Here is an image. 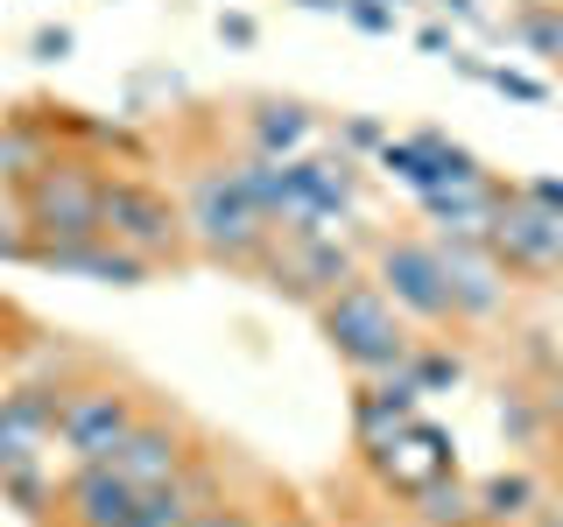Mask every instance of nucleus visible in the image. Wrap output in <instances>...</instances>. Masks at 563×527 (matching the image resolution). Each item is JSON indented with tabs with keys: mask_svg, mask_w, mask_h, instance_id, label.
Wrapping results in <instances>:
<instances>
[{
	"mask_svg": "<svg viewBox=\"0 0 563 527\" xmlns=\"http://www.w3.org/2000/svg\"><path fill=\"white\" fill-rule=\"evenodd\" d=\"M0 500H14L29 520H49V506H57L49 450H0Z\"/></svg>",
	"mask_w": 563,
	"mask_h": 527,
	"instance_id": "4be33fe9",
	"label": "nucleus"
},
{
	"mask_svg": "<svg viewBox=\"0 0 563 527\" xmlns=\"http://www.w3.org/2000/svg\"><path fill=\"white\" fill-rule=\"evenodd\" d=\"M240 134H246V155H268V162H296V155H310V148H317V113H310L303 99L261 92V99H246Z\"/></svg>",
	"mask_w": 563,
	"mask_h": 527,
	"instance_id": "2eb2a0df",
	"label": "nucleus"
},
{
	"mask_svg": "<svg viewBox=\"0 0 563 527\" xmlns=\"http://www.w3.org/2000/svg\"><path fill=\"white\" fill-rule=\"evenodd\" d=\"M536 527H563V514H556V506H542V520Z\"/></svg>",
	"mask_w": 563,
	"mask_h": 527,
	"instance_id": "4c0bfd02",
	"label": "nucleus"
},
{
	"mask_svg": "<svg viewBox=\"0 0 563 527\" xmlns=\"http://www.w3.org/2000/svg\"><path fill=\"white\" fill-rule=\"evenodd\" d=\"M57 394H64V380H8L0 386V450H49L57 444Z\"/></svg>",
	"mask_w": 563,
	"mask_h": 527,
	"instance_id": "dca6fc26",
	"label": "nucleus"
},
{
	"mask_svg": "<svg viewBox=\"0 0 563 527\" xmlns=\"http://www.w3.org/2000/svg\"><path fill=\"white\" fill-rule=\"evenodd\" d=\"M479 85H493V92H507V99H521V105H542V99H550V85H542V78H528V70H507V64H486Z\"/></svg>",
	"mask_w": 563,
	"mask_h": 527,
	"instance_id": "bb28decb",
	"label": "nucleus"
},
{
	"mask_svg": "<svg viewBox=\"0 0 563 527\" xmlns=\"http://www.w3.org/2000/svg\"><path fill=\"white\" fill-rule=\"evenodd\" d=\"M99 233L113 246H128L141 254L148 268H169V260L190 254V233H184V204L169 198L163 183H148V176L134 169H106V190H99Z\"/></svg>",
	"mask_w": 563,
	"mask_h": 527,
	"instance_id": "20e7f679",
	"label": "nucleus"
},
{
	"mask_svg": "<svg viewBox=\"0 0 563 527\" xmlns=\"http://www.w3.org/2000/svg\"><path fill=\"white\" fill-rule=\"evenodd\" d=\"M536 408H542V436H550V444H563V373L536 386Z\"/></svg>",
	"mask_w": 563,
	"mask_h": 527,
	"instance_id": "7c9ffc66",
	"label": "nucleus"
},
{
	"mask_svg": "<svg viewBox=\"0 0 563 527\" xmlns=\"http://www.w3.org/2000/svg\"><path fill=\"white\" fill-rule=\"evenodd\" d=\"M395 373L409 380L422 401H430V394H451V386L465 380V359H457L451 345H422V338H416V345H409V359H401Z\"/></svg>",
	"mask_w": 563,
	"mask_h": 527,
	"instance_id": "b1692460",
	"label": "nucleus"
},
{
	"mask_svg": "<svg viewBox=\"0 0 563 527\" xmlns=\"http://www.w3.org/2000/svg\"><path fill=\"white\" fill-rule=\"evenodd\" d=\"M296 8H310V14H345V0H296Z\"/></svg>",
	"mask_w": 563,
	"mask_h": 527,
	"instance_id": "e433bc0d",
	"label": "nucleus"
},
{
	"mask_svg": "<svg viewBox=\"0 0 563 527\" xmlns=\"http://www.w3.org/2000/svg\"><path fill=\"white\" fill-rule=\"evenodd\" d=\"M99 190H106V169L92 155H64L49 148L22 183H14V211H22V233L35 246H78V239H99Z\"/></svg>",
	"mask_w": 563,
	"mask_h": 527,
	"instance_id": "f257e3e1",
	"label": "nucleus"
},
{
	"mask_svg": "<svg viewBox=\"0 0 563 527\" xmlns=\"http://www.w3.org/2000/svg\"><path fill=\"white\" fill-rule=\"evenodd\" d=\"M500 436H515L521 450L550 444V436H542V408H536V386H515V394H500Z\"/></svg>",
	"mask_w": 563,
	"mask_h": 527,
	"instance_id": "a878e982",
	"label": "nucleus"
},
{
	"mask_svg": "<svg viewBox=\"0 0 563 527\" xmlns=\"http://www.w3.org/2000/svg\"><path fill=\"white\" fill-rule=\"evenodd\" d=\"M360 218V155H296L282 162V233H317V225H352Z\"/></svg>",
	"mask_w": 563,
	"mask_h": 527,
	"instance_id": "423d86ee",
	"label": "nucleus"
},
{
	"mask_svg": "<svg viewBox=\"0 0 563 527\" xmlns=\"http://www.w3.org/2000/svg\"><path fill=\"white\" fill-rule=\"evenodd\" d=\"M430 239H437V254H444L451 324H493V316L515 303V281L486 254V239H465V233H430Z\"/></svg>",
	"mask_w": 563,
	"mask_h": 527,
	"instance_id": "9d476101",
	"label": "nucleus"
},
{
	"mask_svg": "<svg viewBox=\"0 0 563 527\" xmlns=\"http://www.w3.org/2000/svg\"><path fill=\"white\" fill-rule=\"evenodd\" d=\"M190 527H268V520H261L254 506H240V500H211V506L190 514Z\"/></svg>",
	"mask_w": 563,
	"mask_h": 527,
	"instance_id": "c85d7f7f",
	"label": "nucleus"
},
{
	"mask_svg": "<svg viewBox=\"0 0 563 527\" xmlns=\"http://www.w3.org/2000/svg\"><path fill=\"white\" fill-rule=\"evenodd\" d=\"M345 22L360 35H395V0H345Z\"/></svg>",
	"mask_w": 563,
	"mask_h": 527,
	"instance_id": "cd10ccee",
	"label": "nucleus"
},
{
	"mask_svg": "<svg viewBox=\"0 0 563 527\" xmlns=\"http://www.w3.org/2000/svg\"><path fill=\"white\" fill-rule=\"evenodd\" d=\"M472 506H479V527H536L542 485L528 471H486V479H472Z\"/></svg>",
	"mask_w": 563,
	"mask_h": 527,
	"instance_id": "412c9836",
	"label": "nucleus"
},
{
	"mask_svg": "<svg viewBox=\"0 0 563 527\" xmlns=\"http://www.w3.org/2000/svg\"><path fill=\"white\" fill-rule=\"evenodd\" d=\"M409 527H479V506H472V479H430L422 492H409Z\"/></svg>",
	"mask_w": 563,
	"mask_h": 527,
	"instance_id": "5701e85b",
	"label": "nucleus"
},
{
	"mask_svg": "<svg viewBox=\"0 0 563 527\" xmlns=\"http://www.w3.org/2000/svg\"><path fill=\"white\" fill-rule=\"evenodd\" d=\"M444 14H457V22H479V0H437Z\"/></svg>",
	"mask_w": 563,
	"mask_h": 527,
	"instance_id": "c9c22d12",
	"label": "nucleus"
},
{
	"mask_svg": "<svg viewBox=\"0 0 563 527\" xmlns=\"http://www.w3.org/2000/svg\"><path fill=\"white\" fill-rule=\"evenodd\" d=\"M380 141H387V127H380V120H360V113L339 127V148H345V155H374Z\"/></svg>",
	"mask_w": 563,
	"mask_h": 527,
	"instance_id": "c756f323",
	"label": "nucleus"
},
{
	"mask_svg": "<svg viewBox=\"0 0 563 527\" xmlns=\"http://www.w3.org/2000/svg\"><path fill=\"white\" fill-rule=\"evenodd\" d=\"M141 386L128 380H106V373H85V380H64L57 394V450L70 464H99V457H113V444L141 422Z\"/></svg>",
	"mask_w": 563,
	"mask_h": 527,
	"instance_id": "39448f33",
	"label": "nucleus"
},
{
	"mask_svg": "<svg viewBox=\"0 0 563 527\" xmlns=\"http://www.w3.org/2000/svg\"><path fill=\"white\" fill-rule=\"evenodd\" d=\"M198 457V436H190V422H176V415H155V408H141V422L128 436L113 444V457H99V464H113L128 485H169L176 471Z\"/></svg>",
	"mask_w": 563,
	"mask_h": 527,
	"instance_id": "f8f14e48",
	"label": "nucleus"
},
{
	"mask_svg": "<svg viewBox=\"0 0 563 527\" xmlns=\"http://www.w3.org/2000/svg\"><path fill=\"white\" fill-rule=\"evenodd\" d=\"M416 43L430 49V57H451V49H457V43H451V29H437V22H430V29H416Z\"/></svg>",
	"mask_w": 563,
	"mask_h": 527,
	"instance_id": "f704fd0d",
	"label": "nucleus"
},
{
	"mask_svg": "<svg viewBox=\"0 0 563 527\" xmlns=\"http://www.w3.org/2000/svg\"><path fill=\"white\" fill-rule=\"evenodd\" d=\"M29 49H35L43 64H64V57H70V29H35V35H29Z\"/></svg>",
	"mask_w": 563,
	"mask_h": 527,
	"instance_id": "2f4dec72",
	"label": "nucleus"
},
{
	"mask_svg": "<svg viewBox=\"0 0 563 527\" xmlns=\"http://www.w3.org/2000/svg\"><path fill=\"white\" fill-rule=\"evenodd\" d=\"M374 281L401 316H416V324H430V330H451V289H444V254H437V239H416V233L374 239Z\"/></svg>",
	"mask_w": 563,
	"mask_h": 527,
	"instance_id": "6e6552de",
	"label": "nucleus"
},
{
	"mask_svg": "<svg viewBox=\"0 0 563 527\" xmlns=\"http://www.w3.org/2000/svg\"><path fill=\"white\" fill-rule=\"evenodd\" d=\"M268 527H317V520H268Z\"/></svg>",
	"mask_w": 563,
	"mask_h": 527,
	"instance_id": "58836bf2",
	"label": "nucleus"
},
{
	"mask_svg": "<svg viewBox=\"0 0 563 527\" xmlns=\"http://www.w3.org/2000/svg\"><path fill=\"white\" fill-rule=\"evenodd\" d=\"M254 274L268 281V289H289V295H303V303H324L339 281L366 274V268H360V254L345 246L339 225H317V233H275V246L261 254Z\"/></svg>",
	"mask_w": 563,
	"mask_h": 527,
	"instance_id": "1a4fd4ad",
	"label": "nucleus"
},
{
	"mask_svg": "<svg viewBox=\"0 0 563 527\" xmlns=\"http://www.w3.org/2000/svg\"><path fill=\"white\" fill-rule=\"evenodd\" d=\"M211 500H225V492H219V471H211L205 450H198L169 485H148V492H141L128 527H190V514H198V506H211Z\"/></svg>",
	"mask_w": 563,
	"mask_h": 527,
	"instance_id": "a211bd4d",
	"label": "nucleus"
},
{
	"mask_svg": "<svg viewBox=\"0 0 563 527\" xmlns=\"http://www.w3.org/2000/svg\"><path fill=\"white\" fill-rule=\"evenodd\" d=\"M416 415H422V394L401 373H374L352 394V436H360V450L380 444V436H395L401 422H416Z\"/></svg>",
	"mask_w": 563,
	"mask_h": 527,
	"instance_id": "6ab92c4d",
	"label": "nucleus"
},
{
	"mask_svg": "<svg viewBox=\"0 0 563 527\" xmlns=\"http://www.w3.org/2000/svg\"><path fill=\"white\" fill-rule=\"evenodd\" d=\"M317 330H324V345L339 351V366H352L360 380L374 373H395L401 359H409V316H401L395 303L380 295L374 274H352L339 281V289L317 303Z\"/></svg>",
	"mask_w": 563,
	"mask_h": 527,
	"instance_id": "f03ea898",
	"label": "nucleus"
},
{
	"mask_svg": "<svg viewBox=\"0 0 563 527\" xmlns=\"http://www.w3.org/2000/svg\"><path fill=\"white\" fill-rule=\"evenodd\" d=\"M0 386H8V366H0Z\"/></svg>",
	"mask_w": 563,
	"mask_h": 527,
	"instance_id": "ea45409f",
	"label": "nucleus"
},
{
	"mask_svg": "<svg viewBox=\"0 0 563 527\" xmlns=\"http://www.w3.org/2000/svg\"><path fill=\"white\" fill-rule=\"evenodd\" d=\"M134 500H141V485H128L113 464H70L57 479V514L49 520H64V527H128Z\"/></svg>",
	"mask_w": 563,
	"mask_h": 527,
	"instance_id": "4468645a",
	"label": "nucleus"
},
{
	"mask_svg": "<svg viewBox=\"0 0 563 527\" xmlns=\"http://www.w3.org/2000/svg\"><path fill=\"white\" fill-rule=\"evenodd\" d=\"M366 457V471H374V479L395 492V500H409V492H422L430 479H444V471H457V444L444 429H437V422H401L395 436H380V444H366L360 450Z\"/></svg>",
	"mask_w": 563,
	"mask_h": 527,
	"instance_id": "9b49d317",
	"label": "nucleus"
},
{
	"mask_svg": "<svg viewBox=\"0 0 563 527\" xmlns=\"http://www.w3.org/2000/svg\"><path fill=\"white\" fill-rule=\"evenodd\" d=\"M374 162L395 176V183H409L416 198L422 190H451V183H472V176H493L472 148H457V141H444L437 127H422V134H387L380 148H374Z\"/></svg>",
	"mask_w": 563,
	"mask_h": 527,
	"instance_id": "ddd939ff",
	"label": "nucleus"
},
{
	"mask_svg": "<svg viewBox=\"0 0 563 527\" xmlns=\"http://www.w3.org/2000/svg\"><path fill=\"white\" fill-rule=\"evenodd\" d=\"M176 204H184V233H190V246H198L205 260H219V268H261V254L275 246V225L233 190L225 162L190 169V190H184Z\"/></svg>",
	"mask_w": 563,
	"mask_h": 527,
	"instance_id": "7ed1b4c3",
	"label": "nucleus"
},
{
	"mask_svg": "<svg viewBox=\"0 0 563 527\" xmlns=\"http://www.w3.org/2000/svg\"><path fill=\"white\" fill-rule=\"evenodd\" d=\"M515 35H521L528 57L563 64V8L556 0H528V8H515Z\"/></svg>",
	"mask_w": 563,
	"mask_h": 527,
	"instance_id": "393cba45",
	"label": "nucleus"
},
{
	"mask_svg": "<svg viewBox=\"0 0 563 527\" xmlns=\"http://www.w3.org/2000/svg\"><path fill=\"white\" fill-rule=\"evenodd\" d=\"M486 254L507 268V281H563V211H542L507 183L486 218Z\"/></svg>",
	"mask_w": 563,
	"mask_h": 527,
	"instance_id": "0eeeda50",
	"label": "nucleus"
},
{
	"mask_svg": "<svg viewBox=\"0 0 563 527\" xmlns=\"http://www.w3.org/2000/svg\"><path fill=\"white\" fill-rule=\"evenodd\" d=\"M35 268H49V274H85V281H99V289H141L155 268L141 254H128V246H113V239H78V246H35Z\"/></svg>",
	"mask_w": 563,
	"mask_h": 527,
	"instance_id": "f3484780",
	"label": "nucleus"
},
{
	"mask_svg": "<svg viewBox=\"0 0 563 527\" xmlns=\"http://www.w3.org/2000/svg\"><path fill=\"white\" fill-rule=\"evenodd\" d=\"M219 35H225L233 49H246V43L261 35V22H254V14H240V8H225V14H219Z\"/></svg>",
	"mask_w": 563,
	"mask_h": 527,
	"instance_id": "72a5a7b5",
	"label": "nucleus"
},
{
	"mask_svg": "<svg viewBox=\"0 0 563 527\" xmlns=\"http://www.w3.org/2000/svg\"><path fill=\"white\" fill-rule=\"evenodd\" d=\"M395 8H401V0H395Z\"/></svg>",
	"mask_w": 563,
	"mask_h": 527,
	"instance_id": "a19ab883",
	"label": "nucleus"
},
{
	"mask_svg": "<svg viewBox=\"0 0 563 527\" xmlns=\"http://www.w3.org/2000/svg\"><path fill=\"white\" fill-rule=\"evenodd\" d=\"M521 198H536L542 211H563V176H528V183H515Z\"/></svg>",
	"mask_w": 563,
	"mask_h": 527,
	"instance_id": "473e14b6",
	"label": "nucleus"
},
{
	"mask_svg": "<svg viewBox=\"0 0 563 527\" xmlns=\"http://www.w3.org/2000/svg\"><path fill=\"white\" fill-rule=\"evenodd\" d=\"M507 198L500 176H472V183H451V190H422V218L437 225V233H465V239H486V218L493 204Z\"/></svg>",
	"mask_w": 563,
	"mask_h": 527,
	"instance_id": "aec40b11",
	"label": "nucleus"
},
{
	"mask_svg": "<svg viewBox=\"0 0 563 527\" xmlns=\"http://www.w3.org/2000/svg\"><path fill=\"white\" fill-rule=\"evenodd\" d=\"M556 8H563V0H556Z\"/></svg>",
	"mask_w": 563,
	"mask_h": 527,
	"instance_id": "79ce46f5",
	"label": "nucleus"
}]
</instances>
